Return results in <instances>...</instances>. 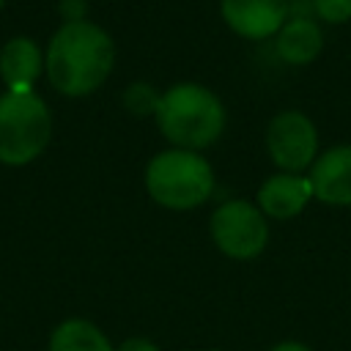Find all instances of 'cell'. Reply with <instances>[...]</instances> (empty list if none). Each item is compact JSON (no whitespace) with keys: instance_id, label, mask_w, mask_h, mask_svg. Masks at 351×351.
Listing matches in <instances>:
<instances>
[{"instance_id":"obj_3","label":"cell","mask_w":351,"mask_h":351,"mask_svg":"<svg viewBox=\"0 0 351 351\" xmlns=\"http://www.w3.org/2000/svg\"><path fill=\"white\" fill-rule=\"evenodd\" d=\"M143 184L156 206L170 211H192L214 195L217 176L200 151L165 148L148 159Z\"/></svg>"},{"instance_id":"obj_4","label":"cell","mask_w":351,"mask_h":351,"mask_svg":"<svg viewBox=\"0 0 351 351\" xmlns=\"http://www.w3.org/2000/svg\"><path fill=\"white\" fill-rule=\"evenodd\" d=\"M52 115L33 90H8L0 96V162L27 165L49 143Z\"/></svg>"},{"instance_id":"obj_7","label":"cell","mask_w":351,"mask_h":351,"mask_svg":"<svg viewBox=\"0 0 351 351\" xmlns=\"http://www.w3.org/2000/svg\"><path fill=\"white\" fill-rule=\"evenodd\" d=\"M222 22L247 41L274 38L291 16L288 0H219Z\"/></svg>"},{"instance_id":"obj_16","label":"cell","mask_w":351,"mask_h":351,"mask_svg":"<svg viewBox=\"0 0 351 351\" xmlns=\"http://www.w3.org/2000/svg\"><path fill=\"white\" fill-rule=\"evenodd\" d=\"M115 351H159V346H156L151 337L134 335V337L121 340V346H115Z\"/></svg>"},{"instance_id":"obj_14","label":"cell","mask_w":351,"mask_h":351,"mask_svg":"<svg viewBox=\"0 0 351 351\" xmlns=\"http://www.w3.org/2000/svg\"><path fill=\"white\" fill-rule=\"evenodd\" d=\"M310 5L321 22H329V25L351 22V0H310Z\"/></svg>"},{"instance_id":"obj_19","label":"cell","mask_w":351,"mask_h":351,"mask_svg":"<svg viewBox=\"0 0 351 351\" xmlns=\"http://www.w3.org/2000/svg\"><path fill=\"white\" fill-rule=\"evenodd\" d=\"M3 3H5V0H0V8H3Z\"/></svg>"},{"instance_id":"obj_1","label":"cell","mask_w":351,"mask_h":351,"mask_svg":"<svg viewBox=\"0 0 351 351\" xmlns=\"http://www.w3.org/2000/svg\"><path fill=\"white\" fill-rule=\"evenodd\" d=\"M115 63V44L96 22H63L49 38L44 69L63 96H88L104 85Z\"/></svg>"},{"instance_id":"obj_15","label":"cell","mask_w":351,"mask_h":351,"mask_svg":"<svg viewBox=\"0 0 351 351\" xmlns=\"http://www.w3.org/2000/svg\"><path fill=\"white\" fill-rule=\"evenodd\" d=\"M58 11H60L63 22H85L88 3H85V0H60Z\"/></svg>"},{"instance_id":"obj_17","label":"cell","mask_w":351,"mask_h":351,"mask_svg":"<svg viewBox=\"0 0 351 351\" xmlns=\"http://www.w3.org/2000/svg\"><path fill=\"white\" fill-rule=\"evenodd\" d=\"M269 351H313V348L304 346L302 340H280V343H274Z\"/></svg>"},{"instance_id":"obj_13","label":"cell","mask_w":351,"mask_h":351,"mask_svg":"<svg viewBox=\"0 0 351 351\" xmlns=\"http://www.w3.org/2000/svg\"><path fill=\"white\" fill-rule=\"evenodd\" d=\"M159 96H162V93L154 90L151 82H132V85H126L121 101H123V107H126L132 115L145 118V115H154V112H156Z\"/></svg>"},{"instance_id":"obj_10","label":"cell","mask_w":351,"mask_h":351,"mask_svg":"<svg viewBox=\"0 0 351 351\" xmlns=\"http://www.w3.org/2000/svg\"><path fill=\"white\" fill-rule=\"evenodd\" d=\"M274 49L288 66H310L324 52V30L315 19L296 14L274 36Z\"/></svg>"},{"instance_id":"obj_12","label":"cell","mask_w":351,"mask_h":351,"mask_svg":"<svg viewBox=\"0 0 351 351\" xmlns=\"http://www.w3.org/2000/svg\"><path fill=\"white\" fill-rule=\"evenodd\" d=\"M47 351H115V346L93 321L66 318L52 329Z\"/></svg>"},{"instance_id":"obj_5","label":"cell","mask_w":351,"mask_h":351,"mask_svg":"<svg viewBox=\"0 0 351 351\" xmlns=\"http://www.w3.org/2000/svg\"><path fill=\"white\" fill-rule=\"evenodd\" d=\"M208 236L214 247L230 261H252L269 244V219L263 211L241 197L222 200L208 217Z\"/></svg>"},{"instance_id":"obj_8","label":"cell","mask_w":351,"mask_h":351,"mask_svg":"<svg viewBox=\"0 0 351 351\" xmlns=\"http://www.w3.org/2000/svg\"><path fill=\"white\" fill-rule=\"evenodd\" d=\"M313 197L326 206H351V143L332 145L318 154L307 170Z\"/></svg>"},{"instance_id":"obj_6","label":"cell","mask_w":351,"mask_h":351,"mask_svg":"<svg viewBox=\"0 0 351 351\" xmlns=\"http://www.w3.org/2000/svg\"><path fill=\"white\" fill-rule=\"evenodd\" d=\"M266 154L280 173L304 176L318 159V129L302 110H280L263 134Z\"/></svg>"},{"instance_id":"obj_9","label":"cell","mask_w":351,"mask_h":351,"mask_svg":"<svg viewBox=\"0 0 351 351\" xmlns=\"http://www.w3.org/2000/svg\"><path fill=\"white\" fill-rule=\"evenodd\" d=\"M313 200V186L307 176L299 173H271L255 192V206L263 211L266 219H293L299 217L307 203Z\"/></svg>"},{"instance_id":"obj_2","label":"cell","mask_w":351,"mask_h":351,"mask_svg":"<svg viewBox=\"0 0 351 351\" xmlns=\"http://www.w3.org/2000/svg\"><path fill=\"white\" fill-rule=\"evenodd\" d=\"M154 121L170 148L203 151L222 137L228 110L208 85L186 80L162 90Z\"/></svg>"},{"instance_id":"obj_11","label":"cell","mask_w":351,"mask_h":351,"mask_svg":"<svg viewBox=\"0 0 351 351\" xmlns=\"http://www.w3.org/2000/svg\"><path fill=\"white\" fill-rule=\"evenodd\" d=\"M44 69V58L33 38L16 36L0 49V74L8 90H30Z\"/></svg>"},{"instance_id":"obj_18","label":"cell","mask_w":351,"mask_h":351,"mask_svg":"<svg viewBox=\"0 0 351 351\" xmlns=\"http://www.w3.org/2000/svg\"><path fill=\"white\" fill-rule=\"evenodd\" d=\"M208 351H219V348H208Z\"/></svg>"}]
</instances>
